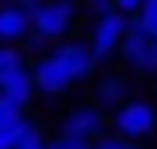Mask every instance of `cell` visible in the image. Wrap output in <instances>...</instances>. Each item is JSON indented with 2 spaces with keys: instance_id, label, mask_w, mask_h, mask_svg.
Here are the masks:
<instances>
[{
  "instance_id": "obj_1",
  "label": "cell",
  "mask_w": 157,
  "mask_h": 149,
  "mask_svg": "<svg viewBox=\"0 0 157 149\" xmlns=\"http://www.w3.org/2000/svg\"><path fill=\"white\" fill-rule=\"evenodd\" d=\"M78 4L71 0H37L29 4V46H46V41H66L75 33Z\"/></svg>"
},
{
  "instance_id": "obj_2",
  "label": "cell",
  "mask_w": 157,
  "mask_h": 149,
  "mask_svg": "<svg viewBox=\"0 0 157 149\" xmlns=\"http://www.w3.org/2000/svg\"><path fill=\"white\" fill-rule=\"evenodd\" d=\"M124 29H128V17H124V13H116V8H108V4L95 8L91 29H87V37H83L87 50H91V58H95V66H99V62H112V58L120 54Z\"/></svg>"
},
{
  "instance_id": "obj_3",
  "label": "cell",
  "mask_w": 157,
  "mask_h": 149,
  "mask_svg": "<svg viewBox=\"0 0 157 149\" xmlns=\"http://www.w3.org/2000/svg\"><path fill=\"white\" fill-rule=\"evenodd\" d=\"M108 124H112V133L124 137V141H145L157 128V104L145 100V95H128L120 108L108 112Z\"/></svg>"
},
{
  "instance_id": "obj_4",
  "label": "cell",
  "mask_w": 157,
  "mask_h": 149,
  "mask_svg": "<svg viewBox=\"0 0 157 149\" xmlns=\"http://www.w3.org/2000/svg\"><path fill=\"white\" fill-rule=\"evenodd\" d=\"M0 95L13 100L17 108H29L33 95V75H29V58L21 54V46H4L0 50Z\"/></svg>"
},
{
  "instance_id": "obj_5",
  "label": "cell",
  "mask_w": 157,
  "mask_h": 149,
  "mask_svg": "<svg viewBox=\"0 0 157 149\" xmlns=\"http://www.w3.org/2000/svg\"><path fill=\"white\" fill-rule=\"evenodd\" d=\"M29 75H33V95H46V100H62V95H71L75 87H78L75 79H71V71L54 58V50L33 58V62H29Z\"/></svg>"
},
{
  "instance_id": "obj_6",
  "label": "cell",
  "mask_w": 157,
  "mask_h": 149,
  "mask_svg": "<svg viewBox=\"0 0 157 149\" xmlns=\"http://www.w3.org/2000/svg\"><path fill=\"white\" fill-rule=\"evenodd\" d=\"M99 133H108V112L87 104H71L58 120V137H71V141H95Z\"/></svg>"
},
{
  "instance_id": "obj_7",
  "label": "cell",
  "mask_w": 157,
  "mask_h": 149,
  "mask_svg": "<svg viewBox=\"0 0 157 149\" xmlns=\"http://www.w3.org/2000/svg\"><path fill=\"white\" fill-rule=\"evenodd\" d=\"M116 58L124 62L128 79H132V75H141V79L157 75V54H153L149 37H145V33L136 29L132 21H128V29H124V41H120V54H116Z\"/></svg>"
},
{
  "instance_id": "obj_8",
  "label": "cell",
  "mask_w": 157,
  "mask_h": 149,
  "mask_svg": "<svg viewBox=\"0 0 157 149\" xmlns=\"http://www.w3.org/2000/svg\"><path fill=\"white\" fill-rule=\"evenodd\" d=\"M54 58L71 71L75 83H83V79L95 75V58H91V50H87L83 37H66V41H58V46H54Z\"/></svg>"
},
{
  "instance_id": "obj_9",
  "label": "cell",
  "mask_w": 157,
  "mask_h": 149,
  "mask_svg": "<svg viewBox=\"0 0 157 149\" xmlns=\"http://www.w3.org/2000/svg\"><path fill=\"white\" fill-rule=\"evenodd\" d=\"M128 95H132V83H128V75H116V71L95 75V87H91V104H95V108L112 112V108H120Z\"/></svg>"
},
{
  "instance_id": "obj_10",
  "label": "cell",
  "mask_w": 157,
  "mask_h": 149,
  "mask_svg": "<svg viewBox=\"0 0 157 149\" xmlns=\"http://www.w3.org/2000/svg\"><path fill=\"white\" fill-rule=\"evenodd\" d=\"M29 41V8L25 4H0V46H21Z\"/></svg>"
},
{
  "instance_id": "obj_11",
  "label": "cell",
  "mask_w": 157,
  "mask_h": 149,
  "mask_svg": "<svg viewBox=\"0 0 157 149\" xmlns=\"http://www.w3.org/2000/svg\"><path fill=\"white\" fill-rule=\"evenodd\" d=\"M128 21H132L136 29L145 33V37H157V0H145V4L136 8L132 17H128Z\"/></svg>"
},
{
  "instance_id": "obj_12",
  "label": "cell",
  "mask_w": 157,
  "mask_h": 149,
  "mask_svg": "<svg viewBox=\"0 0 157 149\" xmlns=\"http://www.w3.org/2000/svg\"><path fill=\"white\" fill-rule=\"evenodd\" d=\"M91 149H141V145H136V141H124V137H116V133L108 128V133H99V137L91 141Z\"/></svg>"
},
{
  "instance_id": "obj_13",
  "label": "cell",
  "mask_w": 157,
  "mask_h": 149,
  "mask_svg": "<svg viewBox=\"0 0 157 149\" xmlns=\"http://www.w3.org/2000/svg\"><path fill=\"white\" fill-rule=\"evenodd\" d=\"M21 120H25V108H17L13 100L0 95V128H4V124H21Z\"/></svg>"
},
{
  "instance_id": "obj_14",
  "label": "cell",
  "mask_w": 157,
  "mask_h": 149,
  "mask_svg": "<svg viewBox=\"0 0 157 149\" xmlns=\"http://www.w3.org/2000/svg\"><path fill=\"white\" fill-rule=\"evenodd\" d=\"M41 149H91V141H71V137H46V145Z\"/></svg>"
},
{
  "instance_id": "obj_15",
  "label": "cell",
  "mask_w": 157,
  "mask_h": 149,
  "mask_svg": "<svg viewBox=\"0 0 157 149\" xmlns=\"http://www.w3.org/2000/svg\"><path fill=\"white\" fill-rule=\"evenodd\" d=\"M141 4H145V0H108V8H116V13H124V17H132Z\"/></svg>"
},
{
  "instance_id": "obj_16",
  "label": "cell",
  "mask_w": 157,
  "mask_h": 149,
  "mask_svg": "<svg viewBox=\"0 0 157 149\" xmlns=\"http://www.w3.org/2000/svg\"><path fill=\"white\" fill-rule=\"evenodd\" d=\"M17 128L21 124H4L0 128V149H17Z\"/></svg>"
},
{
  "instance_id": "obj_17",
  "label": "cell",
  "mask_w": 157,
  "mask_h": 149,
  "mask_svg": "<svg viewBox=\"0 0 157 149\" xmlns=\"http://www.w3.org/2000/svg\"><path fill=\"white\" fill-rule=\"evenodd\" d=\"M87 4H91V8H99V4H108V0H87Z\"/></svg>"
},
{
  "instance_id": "obj_18",
  "label": "cell",
  "mask_w": 157,
  "mask_h": 149,
  "mask_svg": "<svg viewBox=\"0 0 157 149\" xmlns=\"http://www.w3.org/2000/svg\"><path fill=\"white\" fill-rule=\"evenodd\" d=\"M149 46H153V54H157V37H149Z\"/></svg>"
},
{
  "instance_id": "obj_19",
  "label": "cell",
  "mask_w": 157,
  "mask_h": 149,
  "mask_svg": "<svg viewBox=\"0 0 157 149\" xmlns=\"http://www.w3.org/2000/svg\"><path fill=\"white\" fill-rule=\"evenodd\" d=\"M71 4H83V0H71Z\"/></svg>"
},
{
  "instance_id": "obj_20",
  "label": "cell",
  "mask_w": 157,
  "mask_h": 149,
  "mask_svg": "<svg viewBox=\"0 0 157 149\" xmlns=\"http://www.w3.org/2000/svg\"><path fill=\"white\" fill-rule=\"evenodd\" d=\"M0 4H4V0H0Z\"/></svg>"
},
{
  "instance_id": "obj_21",
  "label": "cell",
  "mask_w": 157,
  "mask_h": 149,
  "mask_svg": "<svg viewBox=\"0 0 157 149\" xmlns=\"http://www.w3.org/2000/svg\"><path fill=\"white\" fill-rule=\"evenodd\" d=\"M153 133H157V128H153Z\"/></svg>"
},
{
  "instance_id": "obj_22",
  "label": "cell",
  "mask_w": 157,
  "mask_h": 149,
  "mask_svg": "<svg viewBox=\"0 0 157 149\" xmlns=\"http://www.w3.org/2000/svg\"><path fill=\"white\" fill-rule=\"evenodd\" d=\"M0 50H4V46H0Z\"/></svg>"
}]
</instances>
